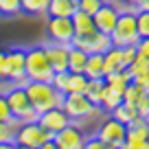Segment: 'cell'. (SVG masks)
<instances>
[{"mask_svg":"<svg viewBox=\"0 0 149 149\" xmlns=\"http://www.w3.org/2000/svg\"><path fill=\"white\" fill-rule=\"evenodd\" d=\"M22 88H24V92H26L31 105L35 107L37 112H44V110H51V107H59L61 105L64 94L57 92L48 81H33V79H29Z\"/></svg>","mask_w":149,"mask_h":149,"instance_id":"6da1fadb","label":"cell"},{"mask_svg":"<svg viewBox=\"0 0 149 149\" xmlns=\"http://www.w3.org/2000/svg\"><path fill=\"white\" fill-rule=\"evenodd\" d=\"M7 103H9V110H11V116H13V121L18 123H35L37 116H40V112L35 110V107L31 105V101H29L26 92H24L22 86L13 84L11 86V90L5 94Z\"/></svg>","mask_w":149,"mask_h":149,"instance_id":"7a4b0ae2","label":"cell"},{"mask_svg":"<svg viewBox=\"0 0 149 149\" xmlns=\"http://www.w3.org/2000/svg\"><path fill=\"white\" fill-rule=\"evenodd\" d=\"M24 72L33 81H51L53 68L44 46H31L29 51H24Z\"/></svg>","mask_w":149,"mask_h":149,"instance_id":"3957f363","label":"cell"},{"mask_svg":"<svg viewBox=\"0 0 149 149\" xmlns=\"http://www.w3.org/2000/svg\"><path fill=\"white\" fill-rule=\"evenodd\" d=\"M110 40H112V46H130V44H136L140 40L138 35V29H136V13L130 9L118 13L116 24L110 33Z\"/></svg>","mask_w":149,"mask_h":149,"instance_id":"277c9868","label":"cell"},{"mask_svg":"<svg viewBox=\"0 0 149 149\" xmlns=\"http://www.w3.org/2000/svg\"><path fill=\"white\" fill-rule=\"evenodd\" d=\"M53 134L46 132L40 123H20L13 132V145L24 149H42L46 140H51Z\"/></svg>","mask_w":149,"mask_h":149,"instance_id":"5b68a950","label":"cell"},{"mask_svg":"<svg viewBox=\"0 0 149 149\" xmlns=\"http://www.w3.org/2000/svg\"><path fill=\"white\" fill-rule=\"evenodd\" d=\"M59 107L68 114L70 121L88 118V116H92V114H97V110H99V107L94 105V103L90 101L84 92H68V94H64Z\"/></svg>","mask_w":149,"mask_h":149,"instance_id":"8992f818","label":"cell"},{"mask_svg":"<svg viewBox=\"0 0 149 149\" xmlns=\"http://www.w3.org/2000/svg\"><path fill=\"white\" fill-rule=\"evenodd\" d=\"M2 79H9L11 84L24 86L29 81L24 72V51L22 48H11L5 53V66H2Z\"/></svg>","mask_w":149,"mask_h":149,"instance_id":"52a82bcc","label":"cell"},{"mask_svg":"<svg viewBox=\"0 0 149 149\" xmlns=\"http://www.w3.org/2000/svg\"><path fill=\"white\" fill-rule=\"evenodd\" d=\"M70 46H77L81 48L84 53H105L107 48L112 46V40L107 33L101 31H92L88 35H74L70 40Z\"/></svg>","mask_w":149,"mask_h":149,"instance_id":"ba28073f","label":"cell"},{"mask_svg":"<svg viewBox=\"0 0 149 149\" xmlns=\"http://www.w3.org/2000/svg\"><path fill=\"white\" fill-rule=\"evenodd\" d=\"M123 147L125 149H149V130H147V118H136L130 123L125 130V138H123Z\"/></svg>","mask_w":149,"mask_h":149,"instance_id":"9c48e42d","label":"cell"},{"mask_svg":"<svg viewBox=\"0 0 149 149\" xmlns=\"http://www.w3.org/2000/svg\"><path fill=\"white\" fill-rule=\"evenodd\" d=\"M125 130H127V125H123V123H118L116 118L110 116L107 121L101 123L97 136L105 143L107 149H121L123 147V138H125Z\"/></svg>","mask_w":149,"mask_h":149,"instance_id":"30bf717a","label":"cell"},{"mask_svg":"<svg viewBox=\"0 0 149 149\" xmlns=\"http://www.w3.org/2000/svg\"><path fill=\"white\" fill-rule=\"evenodd\" d=\"M84 140H86V134L72 123H68L66 127H61L59 132L53 134L55 149H84Z\"/></svg>","mask_w":149,"mask_h":149,"instance_id":"8fae6325","label":"cell"},{"mask_svg":"<svg viewBox=\"0 0 149 149\" xmlns=\"http://www.w3.org/2000/svg\"><path fill=\"white\" fill-rule=\"evenodd\" d=\"M118 13H121V9H118L116 5H112V2H103V5L92 13L94 29H97V31H101V33H107V35H110L112 29H114V24H116Z\"/></svg>","mask_w":149,"mask_h":149,"instance_id":"7c38bea8","label":"cell"},{"mask_svg":"<svg viewBox=\"0 0 149 149\" xmlns=\"http://www.w3.org/2000/svg\"><path fill=\"white\" fill-rule=\"evenodd\" d=\"M37 123H40V125H42L46 132L55 134V132H59L61 127H66L68 123H72V121L68 118V114H66L61 107H51V110L40 112V116H37Z\"/></svg>","mask_w":149,"mask_h":149,"instance_id":"4fadbf2b","label":"cell"},{"mask_svg":"<svg viewBox=\"0 0 149 149\" xmlns=\"http://www.w3.org/2000/svg\"><path fill=\"white\" fill-rule=\"evenodd\" d=\"M48 37L51 42H59V44H70V40L74 37L72 31V22L70 18H51L48 20Z\"/></svg>","mask_w":149,"mask_h":149,"instance_id":"5bb4252c","label":"cell"},{"mask_svg":"<svg viewBox=\"0 0 149 149\" xmlns=\"http://www.w3.org/2000/svg\"><path fill=\"white\" fill-rule=\"evenodd\" d=\"M68 48H70V44H59V42L44 44V51H46V57L51 61L53 72L68 70Z\"/></svg>","mask_w":149,"mask_h":149,"instance_id":"9a60e30c","label":"cell"},{"mask_svg":"<svg viewBox=\"0 0 149 149\" xmlns=\"http://www.w3.org/2000/svg\"><path fill=\"white\" fill-rule=\"evenodd\" d=\"M114 70H125L123 48L121 46H110L105 53H103V74L114 72Z\"/></svg>","mask_w":149,"mask_h":149,"instance_id":"2e32d148","label":"cell"},{"mask_svg":"<svg viewBox=\"0 0 149 149\" xmlns=\"http://www.w3.org/2000/svg\"><path fill=\"white\" fill-rule=\"evenodd\" d=\"M77 11V0H48L46 13L51 18H70Z\"/></svg>","mask_w":149,"mask_h":149,"instance_id":"e0dca14e","label":"cell"},{"mask_svg":"<svg viewBox=\"0 0 149 149\" xmlns=\"http://www.w3.org/2000/svg\"><path fill=\"white\" fill-rule=\"evenodd\" d=\"M70 22H72L74 35H88V33L97 31V29H94V22H92V15L84 13V11H79V9L70 15Z\"/></svg>","mask_w":149,"mask_h":149,"instance_id":"ac0fdd59","label":"cell"},{"mask_svg":"<svg viewBox=\"0 0 149 149\" xmlns=\"http://www.w3.org/2000/svg\"><path fill=\"white\" fill-rule=\"evenodd\" d=\"M112 118H116L118 123H123V125H130V123H134L136 118H138V112H136V105H130V103H118L114 110L110 112Z\"/></svg>","mask_w":149,"mask_h":149,"instance_id":"d6986e66","label":"cell"},{"mask_svg":"<svg viewBox=\"0 0 149 149\" xmlns=\"http://www.w3.org/2000/svg\"><path fill=\"white\" fill-rule=\"evenodd\" d=\"M84 74L88 79L103 77V53H88L86 66H84Z\"/></svg>","mask_w":149,"mask_h":149,"instance_id":"ffe728a7","label":"cell"},{"mask_svg":"<svg viewBox=\"0 0 149 149\" xmlns=\"http://www.w3.org/2000/svg\"><path fill=\"white\" fill-rule=\"evenodd\" d=\"M147 94H149V88L130 81V84L125 86V90L121 92V101L123 103H130V105H136V103H138L143 97H147Z\"/></svg>","mask_w":149,"mask_h":149,"instance_id":"44dd1931","label":"cell"},{"mask_svg":"<svg viewBox=\"0 0 149 149\" xmlns=\"http://www.w3.org/2000/svg\"><path fill=\"white\" fill-rule=\"evenodd\" d=\"M118 103H121V92H116V90L110 88V86H103L101 97H99V110L112 112Z\"/></svg>","mask_w":149,"mask_h":149,"instance_id":"7402d4cb","label":"cell"},{"mask_svg":"<svg viewBox=\"0 0 149 149\" xmlns=\"http://www.w3.org/2000/svg\"><path fill=\"white\" fill-rule=\"evenodd\" d=\"M103 81H105V86H110V88H114L116 92H123L125 90V86L130 84V74H127V70H114V72H107L103 74Z\"/></svg>","mask_w":149,"mask_h":149,"instance_id":"603a6c76","label":"cell"},{"mask_svg":"<svg viewBox=\"0 0 149 149\" xmlns=\"http://www.w3.org/2000/svg\"><path fill=\"white\" fill-rule=\"evenodd\" d=\"M86 57H88V53H84L77 46H70L68 48V72H84Z\"/></svg>","mask_w":149,"mask_h":149,"instance_id":"cb8c5ba5","label":"cell"},{"mask_svg":"<svg viewBox=\"0 0 149 149\" xmlns=\"http://www.w3.org/2000/svg\"><path fill=\"white\" fill-rule=\"evenodd\" d=\"M127 74H130V79L134 77H140V74H149V57L145 55H136L132 59V64H127Z\"/></svg>","mask_w":149,"mask_h":149,"instance_id":"d4e9b609","label":"cell"},{"mask_svg":"<svg viewBox=\"0 0 149 149\" xmlns=\"http://www.w3.org/2000/svg\"><path fill=\"white\" fill-rule=\"evenodd\" d=\"M103 86H105L103 77H94V79H88V84H86V90H84V94H86V97H88L97 107H99V97H101Z\"/></svg>","mask_w":149,"mask_h":149,"instance_id":"484cf974","label":"cell"},{"mask_svg":"<svg viewBox=\"0 0 149 149\" xmlns=\"http://www.w3.org/2000/svg\"><path fill=\"white\" fill-rule=\"evenodd\" d=\"M46 7H48V0H20L22 13H29V15H44Z\"/></svg>","mask_w":149,"mask_h":149,"instance_id":"4316f807","label":"cell"},{"mask_svg":"<svg viewBox=\"0 0 149 149\" xmlns=\"http://www.w3.org/2000/svg\"><path fill=\"white\" fill-rule=\"evenodd\" d=\"M86 84H88V77L84 72H68V79H66V94L68 92H84Z\"/></svg>","mask_w":149,"mask_h":149,"instance_id":"83f0119b","label":"cell"},{"mask_svg":"<svg viewBox=\"0 0 149 149\" xmlns=\"http://www.w3.org/2000/svg\"><path fill=\"white\" fill-rule=\"evenodd\" d=\"M13 132H15V123L0 121V147L13 145Z\"/></svg>","mask_w":149,"mask_h":149,"instance_id":"f1b7e54d","label":"cell"},{"mask_svg":"<svg viewBox=\"0 0 149 149\" xmlns=\"http://www.w3.org/2000/svg\"><path fill=\"white\" fill-rule=\"evenodd\" d=\"M22 13L20 9V0H0V15L5 18H15Z\"/></svg>","mask_w":149,"mask_h":149,"instance_id":"f546056e","label":"cell"},{"mask_svg":"<svg viewBox=\"0 0 149 149\" xmlns=\"http://www.w3.org/2000/svg\"><path fill=\"white\" fill-rule=\"evenodd\" d=\"M136 29L140 37H149V11H138L136 13Z\"/></svg>","mask_w":149,"mask_h":149,"instance_id":"4dcf8cb0","label":"cell"},{"mask_svg":"<svg viewBox=\"0 0 149 149\" xmlns=\"http://www.w3.org/2000/svg\"><path fill=\"white\" fill-rule=\"evenodd\" d=\"M66 79H68V70H59V72H53V77H51L48 84H51L57 92L66 94Z\"/></svg>","mask_w":149,"mask_h":149,"instance_id":"1f68e13d","label":"cell"},{"mask_svg":"<svg viewBox=\"0 0 149 149\" xmlns=\"http://www.w3.org/2000/svg\"><path fill=\"white\" fill-rule=\"evenodd\" d=\"M103 2H105V0H77V9L84 11V13H90V15H92L94 11L103 5Z\"/></svg>","mask_w":149,"mask_h":149,"instance_id":"d6a6232c","label":"cell"},{"mask_svg":"<svg viewBox=\"0 0 149 149\" xmlns=\"http://www.w3.org/2000/svg\"><path fill=\"white\" fill-rule=\"evenodd\" d=\"M0 121L15 123V121H13V116H11V110H9V103H7L5 94H0Z\"/></svg>","mask_w":149,"mask_h":149,"instance_id":"836d02e7","label":"cell"},{"mask_svg":"<svg viewBox=\"0 0 149 149\" xmlns=\"http://www.w3.org/2000/svg\"><path fill=\"white\" fill-rule=\"evenodd\" d=\"M136 112H138L140 118H147L149 116V94H147V97H143L138 103H136Z\"/></svg>","mask_w":149,"mask_h":149,"instance_id":"e575fe53","label":"cell"},{"mask_svg":"<svg viewBox=\"0 0 149 149\" xmlns=\"http://www.w3.org/2000/svg\"><path fill=\"white\" fill-rule=\"evenodd\" d=\"M84 147H86V149H107L105 143H103L97 134H94L92 138H86V140H84Z\"/></svg>","mask_w":149,"mask_h":149,"instance_id":"d590c367","label":"cell"},{"mask_svg":"<svg viewBox=\"0 0 149 149\" xmlns=\"http://www.w3.org/2000/svg\"><path fill=\"white\" fill-rule=\"evenodd\" d=\"M136 55L149 57V37H140L138 42H136Z\"/></svg>","mask_w":149,"mask_h":149,"instance_id":"8d00e7d4","label":"cell"},{"mask_svg":"<svg viewBox=\"0 0 149 149\" xmlns=\"http://www.w3.org/2000/svg\"><path fill=\"white\" fill-rule=\"evenodd\" d=\"M134 84H138V86H145V88H149V74H140V77H134Z\"/></svg>","mask_w":149,"mask_h":149,"instance_id":"74e56055","label":"cell"},{"mask_svg":"<svg viewBox=\"0 0 149 149\" xmlns=\"http://www.w3.org/2000/svg\"><path fill=\"white\" fill-rule=\"evenodd\" d=\"M136 9L138 11H149V0H140L138 5H136Z\"/></svg>","mask_w":149,"mask_h":149,"instance_id":"f35d334b","label":"cell"},{"mask_svg":"<svg viewBox=\"0 0 149 149\" xmlns=\"http://www.w3.org/2000/svg\"><path fill=\"white\" fill-rule=\"evenodd\" d=\"M2 66H5V53L0 51V79H2Z\"/></svg>","mask_w":149,"mask_h":149,"instance_id":"ab89813d","label":"cell"},{"mask_svg":"<svg viewBox=\"0 0 149 149\" xmlns=\"http://www.w3.org/2000/svg\"><path fill=\"white\" fill-rule=\"evenodd\" d=\"M123 2H125L127 7H136V5H138V2H140V0H123Z\"/></svg>","mask_w":149,"mask_h":149,"instance_id":"60d3db41","label":"cell"}]
</instances>
